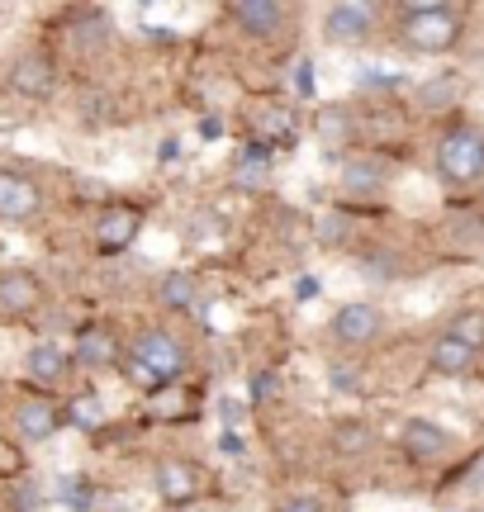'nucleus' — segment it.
<instances>
[{
	"instance_id": "obj_1",
	"label": "nucleus",
	"mask_w": 484,
	"mask_h": 512,
	"mask_svg": "<svg viewBox=\"0 0 484 512\" xmlns=\"http://www.w3.org/2000/svg\"><path fill=\"white\" fill-rule=\"evenodd\" d=\"M456 38H461V10L456 5H409L399 15V43L409 53L437 57L447 53Z\"/></svg>"
},
{
	"instance_id": "obj_2",
	"label": "nucleus",
	"mask_w": 484,
	"mask_h": 512,
	"mask_svg": "<svg viewBox=\"0 0 484 512\" xmlns=\"http://www.w3.org/2000/svg\"><path fill=\"white\" fill-rule=\"evenodd\" d=\"M437 171H442V181L456 185V190H466L484 176V133L475 128H451L447 138L437 143Z\"/></svg>"
},
{
	"instance_id": "obj_3",
	"label": "nucleus",
	"mask_w": 484,
	"mask_h": 512,
	"mask_svg": "<svg viewBox=\"0 0 484 512\" xmlns=\"http://www.w3.org/2000/svg\"><path fill=\"white\" fill-rule=\"evenodd\" d=\"M133 356L157 375V384H176L181 375H186V351H181V342H176L171 332H162V328L143 332V337L133 342Z\"/></svg>"
},
{
	"instance_id": "obj_4",
	"label": "nucleus",
	"mask_w": 484,
	"mask_h": 512,
	"mask_svg": "<svg viewBox=\"0 0 484 512\" xmlns=\"http://www.w3.org/2000/svg\"><path fill=\"white\" fill-rule=\"evenodd\" d=\"M43 209V190H38L24 171H0V219L24 223Z\"/></svg>"
},
{
	"instance_id": "obj_5",
	"label": "nucleus",
	"mask_w": 484,
	"mask_h": 512,
	"mask_svg": "<svg viewBox=\"0 0 484 512\" xmlns=\"http://www.w3.org/2000/svg\"><path fill=\"white\" fill-rule=\"evenodd\" d=\"M43 304V285L29 271H0V313L5 318H29Z\"/></svg>"
},
{
	"instance_id": "obj_6",
	"label": "nucleus",
	"mask_w": 484,
	"mask_h": 512,
	"mask_svg": "<svg viewBox=\"0 0 484 512\" xmlns=\"http://www.w3.org/2000/svg\"><path fill=\"white\" fill-rule=\"evenodd\" d=\"M380 309L375 304H342V309L333 313V337L342 342V347H361V342H371L375 332H380Z\"/></svg>"
},
{
	"instance_id": "obj_7",
	"label": "nucleus",
	"mask_w": 484,
	"mask_h": 512,
	"mask_svg": "<svg viewBox=\"0 0 484 512\" xmlns=\"http://www.w3.org/2000/svg\"><path fill=\"white\" fill-rule=\"evenodd\" d=\"M399 441H404V451L409 456H418V460H437V456H447L451 446V432H442L437 422H428V418H409L404 422V432H399Z\"/></svg>"
},
{
	"instance_id": "obj_8",
	"label": "nucleus",
	"mask_w": 484,
	"mask_h": 512,
	"mask_svg": "<svg viewBox=\"0 0 484 512\" xmlns=\"http://www.w3.org/2000/svg\"><path fill=\"white\" fill-rule=\"evenodd\" d=\"M375 15L366 5H333L328 15H323V34L328 43H361V38L371 34Z\"/></svg>"
},
{
	"instance_id": "obj_9",
	"label": "nucleus",
	"mask_w": 484,
	"mask_h": 512,
	"mask_svg": "<svg viewBox=\"0 0 484 512\" xmlns=\"http://www.w3.org/2000/svg\"><path fill=\"white\" fill-rule=\"evenodd\" d=\"M475 356H480L475 347H466V342H456L451 332H442V337L432 342L428 366H432V375H447V380H461V375H470V366H475Z\"/></svg>"
},
{
	"instance_id": "obj_10",
	"label": "nucleus",
	"mask_w": 484,
	"mask_h": 512,
	"mask_svg": "<svg viewBox=\"0 0 484 512\" xmlns=\"http://www.w3.org/2000/svg\"><path fill=\"white\" fill-rule=\"evenodd\" d=\"M228 15L238 19L247 34L271 38L285 24V5H276V0H238V5H228Z\"/></svg>"
},
{
	"instance_id": "obj_11",
	"label": "nucleus",
	"mask_w": 484,
	"mask_h": 512,
	"mask_svg": "<svg viewBox=\"0 0 484 512\" xmlns=\"http://www.w3.org/2000/svg\"><path fill=\"white\" fill-rule=\"evenodd\" d=\"M57 422H62V413L48 399H24L15 408V427L24 441H48L57 432Z\"/></svg>"
},
{
	"instance_id": "obj_12",
	"label": "nucleus",
	"mask_w": 484,
	"mask_h": 512,
	"mask_svg": "<svg viewBox=\"0 0 484 512\" xmlns=\"http://www.w3.org/2000/svg\"><path fill=\"white\" fill-rule=\"evenodd\" d=\"M157 494L167 498V503H190V498L200 494L195 465H186V460H162V465H157Z\"/></svg>"
},
{
	"instance_id": "obj_13",
	"label": "nucleus",
	"mask_w": 484,
	"mask_h": 512,
	"mask_svg": "<svg viewBox=\"0 0 484 512\" xmlns=\"http://www.w3.org/2000/svg\"><path fill=\"white\" fill-rule=\"evenodd\" d=\"M138 209H105V219H100V233H95V242H100V252H124L133 238H138Z\"/></svg>"
},
{
	"instance_id": "obj_14",
	"label": "nucleus",
	"mask_w": 484,
	"mask_h": 512,
	"mask_svg": "<svg viewBox=\"0 0 484 512\" xmlns=\"http://www.w3.org/2000/svg\"><path fill=\"white\" fill-rule=\"evenodd\" d=\"M67 351L53 347V342H38L29 356H24V370H29V380L34 384H62V375H67Z\"/></svg>"
},
{
	"instance_id": "obj_15",
	"label": "nucleus",
	"mask_w": 484,
	"mask_h": 512,
	"mask_svg": "<svg viewBox=\"0 0 484 512\" xmlns=\"http://www.w3.org/2000/svg\"><path fill=\"white\" fill-rule=\"evenodd\" d=\"M10 86H15L19 95H34V100H43V95L53 91V67H48L43 57H19L15 72H10Z\"/></svg>"
},
{
	"instance_id": "obj_16",
	"label": "nucleus",
	"mask_w": 484,
	"mask_h": 512,
	"mask_svg": "<svg viewBox=\"0 0 484 512\" xmlns=\"http://www.w3.org/2000/svg\"><path fill=\"white\" fill-rule=\"evenodd\" d=\"M295 138V114L290 110H280V105H271V110L261 114V124H257V143H290Z\"/></svg>"
},
{
	"instance_id": "obj_17",
	"label": "nucleus",
	"mask_w": 484,
	"mask_h": 512,
	"mask_svg": "<svg viewBox=\"0 0 484 512\" xmlns=\"http://www.w3.org/2000/svg\"><path fill=\"white\" fill-rule=\"evenodd\" d=\"M162 304H167V309H190V304H195V275L190 271L162 275Z\"/></svg>"
},
{
	"instance_id": "obj_18",
	"label": "nucleus",
	"mask_w": 484,
	"mask_h": 512,
	"mask_svg": "<svg viewBox=\"0 0 484 512\" xmlns=\"http://www.w3.org/2000/svg\"><path fill=\"white\" fill-rule=\"evenodd\" d=\"M342 181H347V190H356V195H375V190L385 185V166L380 162H352L347 171H342Z\"/></svg>"
},
{
	"instance_id": "obj_19",
	"label": "nucleus",
	"mask_w": 484,
	"mask_h": 512,
	"mask_svg": "<svg viewBox=\"0 0 484 512\" xmlns=\"http://www.w3.org/2000/svg\"><path fill=\"white\" fill-rule=\"evenodd\" d=\"M76 361H81V366H110L114 342L110 337H100V332H86V337H81V347H76Z\"/></svg>"
},
{
	"instance_id": "obj_20",
	"label": "nucleus",
	"mask_w": 484,
	"mask_h": 512,
	"mask_svg": "<svg viewBox=\"0 0 484 512\" xmlns=\"http://www.w3.org/2000/svg\"><path fill=\"white\" fill-rule=\"evenodd\" d=\"M447 332L456 337V342H466V347L480 351V342H484V309H466Z\"/></svg>"
},
{
	"instance_id": "obj_21",
	"label": "nucleus",
	"mask_w": 484,
	"mask_h": 512,
	"mask_svg": "<svg viewBox=\"0 0 484 512\" xmlns=\"http://www.w3.org/2000/svg\"><path fill=\"white\" fill-rule=\"evenodd\" d=\"M261 181H266V147L252 143L247 147V157L238 162V185L242 190H252V185H261Z\"/></svg>"
},
{
	"instance_id": "obj_22",
	"label": "nucleus",
	"mask_w": 484,
	"mask_h": 512,
	"mask_svg": "<svg viewBox=\"0 0 484 512\" xmlns=\"http://www.w3.org/2000/svg\"><path fill=\"white\" fill-rule=\"evenodd\" d=\"M67 418L81 427V432H95L100 422H105V413H100V399H91V394H81V399H72V408H67Z\"/></svg>"
},
{
	"instance_id": "obj_23",
	"label": "nucleus",
	"mask_w": 484,
	"mask_h": 512,
	"mask_svg": "<svg viewBox=\"0 0 484 512\" xmlns=\"http://www.w3.org/2000/svg\"><path fill=\"white\" fill-rule=\"evenodd\" d=\"M356 86H366V91H390V86H399V76H390V72H361L356 76Z\"/></svg>"
},
{
	"instance_id": "obj_24",
	"label": "nucleus",
	"mask_w": 484,
	"mask_h": 512,
	"mask_svg": "<svg viewBox=\"0 0 484 512\" xmlns=\"http://www.w3.org/2000/svg\"><path fill=\"white\" fill-rule=\"evenodd\" d=\"M318 128H323V138H328V143H333V138H337V143H342V138L352 133V128H347V119H342V114H323V124H318Z\"/></svg>"
},
{
	"instance_id": "obj_25",
	"label": "nucleus",
	"mask_w": 484,
	"mask_h": 512,
	"mask_svg": "<svg viewBox=\"0 0 484 512\" xmlns=\"http://www.w3.org/2000/svg\"><path fill=\"white\" fill-rule=\"evenodd\" d=\"M318 238H323V242H342V238H347V219H337V214H333V219H323Z\"/></svg>"
},
{
	"instance_id": "obj_26",
	"label": "nucleus",
	"mask_w": 484,
	"mask_h": 512,
	"mask_svg": "<svg viewBox=\"0 0 484 512\" xmlns=\"http://www.w3.org/2000/svg\"><path fill=\"white\" fill-rule=\"evenodd\" d=\"M280 512H328V508H323L318 498H285V503H280Z\"/></svg>"
},
{
	"instance_id": "obj_27",
	"label": "nucleus",
	"mask_w": 484,
	"mask_h": 512,
	"mask_svg": "<svg viewBox=\"0 0 484 512\" xmlns=\"http://www.w3.org/2000/svg\"><path fill=\"white\" fill-rule=\"evenodd\" d=\"M337 441H342V446H347V451H361V446H366V432H356V427H337Z\"/></svg>"
},
{
	"instance_id": "obj_28",
	"label": "nucleus",
	"mask_w": 484,
	"mask_h": 512,
	"mask_svg": "<svg viewBox=\"0 0 484 512\" xmlns=\"http://www.w3.org/2000/svg\"><path fill=\"white\" fill-rule=\"evenodd\" d=\"M129 380H133V384H157V375H152V370L143 366L138 356H133V361H129Z\"/></svg>"
},
{
	"instance_id": "obj_29",
	"label": "nucleus",
	"mask_w": 484,
	"mask_h": 512,
	"mask_svg": "<svg viewBox=\"0 0 484 512\" xmlns=\"http://www.w3.org/2000/svg\"><path fill=\"white\" fill-rule=\"evenodd\" d=\"M15 470H19V456L5 446V441H0V475H15Z\"/></svg>"
},
{
	"instance_id": "obj_30",
	"label": "nucleus",
	"mask_w": 484,
	"mask_h": 512,
	"mask_svg": "<svg viewBox=\"0 0 484 512\" xmlns=\"http://www.w3.org/2000/svg\"><path fill=\"white\" fill-rule=\"evenodd\" d=\"M219 451L238 460V456H242V437H238V432H224V441H219Z\"/></svg>"
},
{
	"instance_id": "obj_31",
	"label": "nucleus",
	"mask_w": 484,
	"mask_h": 512,
	"mask_svg": "<svg viewBox=\"0 0 484 512\" xmlns=\"http://www.w3.org/2000/svg\"><path fill=\"white\" fill-rule=\"evenodd\" d=\"M219 408H224V422H228V427H238V422H242V403L238 399H224Z\"/></svg>"
},
{
	"instance_id": "obj_32",
	"label": "nucleus",
	"mask_w": 484,
	"mask_h": 512,
	"mask_svg": "<svg viewBox=\"0 0 484 512\" xmlns=\"http://www.w3.org/2000/svg\"><path fill=\"white\" fill-rule=\"evenodd\" d=\"M423 95H428V100H442V95H447V100H451V95H456V81H451V86H447V81H432Z\"/></svg>"
},
{
	"instance_id": "obj_33",
	"label": "nucleus",
	"mask_w": 484,
	"mask_h": 512,
	"mask_svg": "<svg viewBox=\"0 0 484 512\" xmlns=\"http://www.w3.org/2000/svg\"><path fill=\"white\" fill-rule=\"evenodd\" d=\"M224 133V119H200V138H219Z\"/></svg>"
},
{
	"instance_id": "obj_34",
	"label": "nucleus",
	"mask_w": 484,
	"mask_h": 512,
	"mask_svg": "<svg viewBox=\"0 0 484 512\" xmlns=\"http://www.w3.org/2000/svg\"><path fill=\"white\" fill-rule=\"evenodd\" d=\"M299 95H314V76H309V62H299Z\"/></svg>"
},
{
	"instance_id": "obj_35",
	"label": "nucleus",
	"mask_w": 484,
	"mask_h": 512,
	"mask_svg": "<svg viewBox=\"0 0 484 512\" xmlns=\"http://www.w3.org/2000/svg\"><path fill=\"white\" fill-rule=\"evenodd\" d=\"M176 152H181V143H176V138H167V143H162V162H176Z\"/></svg>"
},
{
	"instance_id": "obj_36",
	"label": "nucleus",
	"mask_w": 484,
	"mask_h": 512,
	"mask_svg": "<svg viewBox=\"0 0 484 512\" xmlns=\"http://www.w3.org/2000/svg\"><path fill=\"white\" fill-rule=\"evenodd\" d=\"M314 294H318V285L309 280V275H304V280H299V299H314Z\"/></svg>"
},
{
	"instance_id": "obj_37",
	"label": "nucleus",
	"mask_w": 484,
	"mask_h": 512,
	"mask_svg": "<svg viewBox=\"0 0 484 512\" xmlns=\"http://www.w3.org/2000/svg\"><path fill=\"white\" fill-rule=\"evenodd\" d=\"M271 389H276V380H252V394H257V399L261 394H271Z\"/></svg>"
}]
</instances>
